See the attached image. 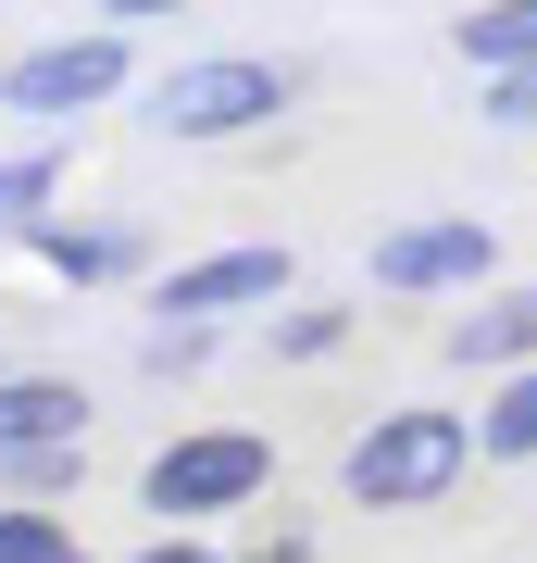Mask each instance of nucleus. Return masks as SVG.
<instances>
[{
	"mask_svg": "<svg viewBox=\"0 0 537 563\" xmlns=\"http://www.w3.org/2000/svg\"><path fill=\"white\" fill-rule=\"evenodd\" d=\"M462 413H376L350 439V501H376V514H413V501H438V488L462 476Z\"/></svg>",
	"mask_w": 537,
	"mask_h": 563,
	"instance_id": "f257e3e1",
	"label": "nucleus"
},
{
	"mask_svg": "<svg viewBox=\"0 0 537 563\" xmlns=\"http://www.w3.org/2000/svg\"><path fill=\"white\" fill-rule=\"evenodd\" d=\"M288 113V76L276 63H176V76L150 88V125L163 139H238V125Z\"/></svg>",
	"mask_w": 537,
	"mask_h": 563,
	"instance_id": "f03ea898",
	"label": "nucleus"
},
{
	"mask_svg": "<svg viewBox=\"0 0 537 563\" xmlns=\"http://www.w3.org/2000/svg\"><path fill=\"white\" fill-rule=\"evenodd\" d=\"M113 88H125V25H88V38H51V51H25L13 76H0V101H13V113H38V125H63V113L113 101Z\"/></svg>",
	"mask_w": 537,
	"mask_h": 563,
	"instance_id": "7ed1b4c3",
	"label": "nucleus"
},
{
	"mask_svg": "<svg viewBox=\"0 0 537 563\" xmlns=\"http://www.w3.org/2000/svg\"><path fill=\"white\" fill-rule=\"evenodd\" d=\"M262 476H276V451L238 439V426H225V439H176L150 463V514H238Z\"/></svg>",
	"mask_w": 537,
	"mask_h": 563,
	"instance_id": "20e7f679",
	"label": "nucleus"
},
{
	"mask_svg": "<svg viewBox=\"0 0 537 563\" xmlns=\"http://www.w3.org/2000/svg\"><path fill=\"white\" fill-rule=\"evenodd\" d=\"M500 263V239L476 213H438V225H400V239H376V288H476Z\"/></svg>",
	"mask_w": 537,
	"mask_h": 563,
	"instance_id": "39448f33",
	"label": "nucleus"
},
{
	"mask_svg": "<svg viewBox=\"0 0 537 563\" xmlns=\"http://www.w3.org/2000/svg\"><path fill=\"white\" fill-rule=\"evenodd\" d=\"M276 288H288L276 251H213V263H188V276H163V313H250V301H276Z\"/></svg>",
	"mask_w": 537,
	"mask_h": 563,
	"instance_id": "423d86ee",
	"label": "nucleus"
},
{
	"mask_svg": "<svg viewBox=\"0 0 537 563\" xmlns=\"http://www.w3.org/2000/svg\"><path fill=\"white\" fill-rule=\"evenodd\" d=\"M88 426V401L63 376H0V451H63Z\"/></svg>",
	"mask_w": 537,
	"mask_h": 563,
	"instance_id": "0eeeda50",
	"label": "nucleus"
},
{
	"mask_svg": "<svg viewBox=\"0 0 537 563\" xmlns=\"http://www.w3.org/2000/svg\"><path fill=\"white\" fill-rule=\"evenodd\" d=\"M450 351H462V363H525V351H537V288H500L488 313H462Z\"/></svg>",
	"mask_w": 537,
	"mask_h": 563,
	"instance_id": "6e6552de",
	"label": "nucleus"
},
{
	"mask_svg": "<svg viewBox=\"0 0 537 563\" xmlns=\"http://www.w3.org/2000/svg\"><path fill=\"white\" fill-rule=\"evenodd\" d=\"M525 51H537V0H488V13H462V63L500 76V63H525Z\"/></svg>",
	"mask_w": 537,
	"mask_h": 563,
	"instance_id": "1a4fd4ad",
	"label": "nucleus"
},
{
	"mask_svg": "<svg viewBox=\"0 0 537 563\" xmlns=\"http://www.w3.org/2000/svg\"><path fill=\"white\" fill-rule=\"evenodd\" d=\"M38 263H51V276H113L125 239H113V225H38Z\"/></svg>",
	"mask_w": 537,
	"mask_h": 563,
	"instance_id": "9d476101",
	"label": "nucleus"
},
{
	"mask_svg": "<svg viewBox=\"0 0 537 563\" xmlns=\"http://www.w3.org/2000/svg\"><path fill=\"white\" fill-rule=\"evenodd\" d=\"M488 451H500V463H537V363H525L513 388H500V413H488Z\"/></svg>",
	"mask_w": 537,
	"mask_h": 563,
	"instance_id": "9b49d317",
	"label": "nucleus"
},
{
	"mask_svg": "<svg viewBox=\"0 0 537 563\" xmlns=\"http://www.w3.org/2000/svg\"><path fill=\"white\" fill-rule=\"evenodd\" d=\"M0 563H76V539L51 514H0Z\"/></svg>",
	"mask_w": 537,
	"mask_h": 563,
	"instance_id": "f8f14e48",
	"label": "nucleus"
},
{
	"mask_svg": "<svg viewBox=\"0 0 537 563\" xmlns=\"http://www.w3.org/2000/svg\"><path fill=\"white\" fill-rule=\"evenodd\" d=\"M38 201H51V151H13L0 163V225H25Z\"/></svg>",
	"mask_w": 537,
	"mask_h": 563,
	"instance_id": "ddd939ff",
	"label": "nucleus"
},
{
	"mask_svg": "<svg viewBox=\"0 0 537 563\" xmlns=\"http://www.w3.org/2000/svg\"><path fill=\"white\" fill-rule=\"evenodd\" d=\"M488 125H537V51H525V63H500V76H488Z\"/></svg>",
	"mask_w": 537,
	"mask_h": 563,
	"instance_id": "4468645a",
	"label": "nucleus"
},
{
	"mask_svg": "<svg viewBox=\"0 0 537 563\" xmlns=\"http://www.w3.org/2000/svg\"><path fill=\"white\" fill-rule=\"evenodd\" d=\"M150 13H188V0H100V25H150Z\"/></svg>",
	"mask_w": 537,
	"mask_h": 563,
	"instance_id": "2eb2a0df",
	"label": "nucleus"
},
{
	"mask_svg": "<svg viewBox=\"0 0 537 563\" xmlns=\"http://www.w3.org/2000/svg\"><path fill=\"white\" fill-rule=\"evenodd\" d=\"M138 563H213V551H200V539H163V551H138Z\"/></svg>",
	"mask_w": 537,
	"mask_h": 563,
	"instance_id": "dca6fc26",
	"label": "nucleus"
},
{
	"mask_svg": "<svg viewBox=\"0 0 537 563\" xmlns=\"http://www.w3.org/2000/svg\"><path fill=\"white\" fill-rule=\"evenodd\" d=\"M276 563H300V551H276Z\"/></svg>",
	"mask_w": 537,
	"mask_h": 563,
	"instance_id": "f3484780",
	"label": "nucleus"
}]
</instances>
